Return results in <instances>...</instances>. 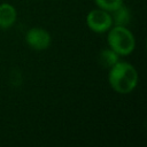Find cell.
Returning a JSON list of instances; mask_svg holds the SVG:
<instances>
[{
  "instance_id": "obj_1",
  "label": "cell",
  "mask_w": 147,
  "mask_h": 147,
  "mask_svg": "<svg viewBox=\"0 0 147 147\" xmlns=\"http://www.w3.org/2000/svg\"><path fill=\"white\" fill-rule=\"evenodd\" d=\"M139 76L137 69L129 62L118 61L109 68L108 82L111 88L119 94L131 93L138 85Z\"/></svg>"
},
{
  "instance_id": "obj_2",
  "label": "cell",
  "mask_w": 147,
  "mask_h": 147,
  "mask_svg": "<svg viewBox=\"0 0 147 147\" xmlns=\"http://www.w3.org/2000/svg\"><path fill=\"white\" fill-rule=\"evenodd\" d=\"M107 32V42L109 48L116 52L119 56H126L133 52L136 47V39L133 33L126 26L113 25Z\"/></svg>"
},
{
  "instance_id": "obj_3",
  "label": "cell",
  "mask_w": 147,
  "mask_h": 147,
  "mask_svg": "<svg viewBox=\"0 0 147 147\" xmlns=\"http://www.w3.org/2000/svg\"><path fill=\"white\" fill-rule=\"evenodd\" d=\"M86 25L95 33L107 32L113 26V20L109 11L103 9H92L86 15Z\"/></svg>"
},
{
  "instance_id": "obj_4",
  "label": "cell",
  "mask_w": 147,
  "mask_h": 147,
  "mask_svg": "<svg viewBox=\"0 0 147 147\" xmlns=\"http://www.w3.org/2000/svg\"><path fill=\"white\" fill-rule=\"evenodd\" d=\"M26 45L34 51H44L51 46L52 37L48 31L42 28H31L25 33Z\"/></svg>"
},
{
  "instance_id": "obj_5",
  "label": "cell",
  "mask_w": 147,
  "mask_h": 147,
  "mask_svg": "<svg viewBox=\"0 0 147 147\" xmlns=\"http://www.w3.org/2000/svg\"><path fill=\"white\" fill-rule=\"evenodd\" d=\"M17 18V11L16 8L7 2L0 3V29L1 30H8L10 29Z\"/></svg>"
},
{
  "instance_id": "obj_6",
  "label": "cell",
  "mask_w": 147,
  "mask_h": 147,
  "mask_svg": "<svg viewBox=\"0 0 147 147\" xmlns=\"http://www.w3.org/2000/svg\"><path fill=\"white\" fill-rule=\"evenodd\" d=\"M111 20H113V25H121V26H126L130 23L131 20V14L129 8L123 3L115 10L110 13Z\"/></svg>"
},
{
  "instance_id": "obj_7",
  "label": "cell",
  "mask_w": 147,
  "mask_h": 147,
  "mask_svg": "<svg viewBox=\"0 0 147 147\" xmlns=\"http://www.w3.org/2000/svg\"><path fill=\"white\" fill-rule=\"evenodd\" d=\"M99 59H100V63L105 68L109 69L119 61V55L116 52H114L111 48H105L100 52Z\"/></svg>"
},
{
  "instance_id": "obj_8",
  "label": "cell",
  "mask_w": 147,
  "mask_h": 147,
  "mask_svg": "<svg viewBox=\"0 0 147 147\" xmlns=\"http://www.w3.org/2000/svg\"><path fill=\"white\" fill-rule=\"evenodd\" d=\"M98 8L111 13L116 8L123 5V0H94Z\"/></svg>"
}]
</instances>
